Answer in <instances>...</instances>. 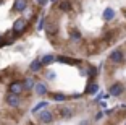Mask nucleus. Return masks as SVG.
Masks as SVG:
<instances>
[{
	"mask_svg": "<svg viewBox=\"0 0 126 125\" xmlns=\"http://www.w3.org/2000/svg\"><path fill=\"white\" fill-rule=\"evenodd\" d=\"M37 120L41 122V124H44V125H50V124H53V120H55V114H53L52 109L45 107L44 110H41V112L37 114Z\"/></svg>",
	"mask_w": 126,
	"mask_h": 125,
	"instance_id": "nucleus-1",
	"label": "nucleus"
},
{
	"mask_svg": "<svg viewBox=\"0 0 126 125\" xmlns=\"http://www.w3.org/2000/svg\"><path fill=\"white\" fill-rule=\"evenodd\" d=\"M125 60H126V55L121 49H115V50H111L110 55H108V62H110L111 65H115V67L125 63Z\"/></svg>",
	"mask_w": 126,
	"mask_h": 125,
	"instance_id": "nucleus-2",
	"label": "nucleus"
},
{
	"mask_svg": "<svg viewBox=\"0 0 126 125\" xmlns=\"http://www.w3.org/2000/svg\"><path fill=\"white\" fill-rule=\"evenodd\" d=\"M11 29H13V33H15L16 36H21V34L28 29V20L23 18V16H21V18H16L15 23H13V28H11Z\"/></svg>",
	"mask_w": 126,
	"mask_h": 125,
	"instance_id": "nucleus-3",
	"label": "nucleus"
},
{
	"mask_svg": "<svg viewBox=\"0 0 126 125\" xmlns=\"http://www.w3.org/2000/svg\"><path fill=\"white\" fill-rule=\"evenodd\" d=\"M8 93L11 94H16V96H21L24 93V86H23V80H15L11 81L8 85Z\"/></svg>",
	"mask_w": 126,
	"mask_h": 125,
	"instance_id": "nucleus-4",
	"label": "nucleus"
},
{
	"mask_svg": "<svg viewBox=\"0 0 126 125\" xmlns=\"http://www.w3.org/2000/svg\"><path fill=\"white\" fill-rule=\"evenodd\" d=\"M125 91H126L125 85H123V83H118V81L113 83V85H110V88H108V94L113 96V98H120V96H123Z\"/></svg>",
	"mask_w": 126,
	"mask_h": 125,
	"instance_id": "nucleus-5",
	"label": "nucleus"
},
{
	"mask_svg": "<svg viewBox=\"0 0 126 125\" xmlns=\"http://www.w3.org/2000/svg\"><path fill=\"white\" fill-rule=\"evenodd\" d=\"M5 102H7V106H10L11 109H18V107L21 106V98L16 96V94L8 93V94L5 96Z\"/></svg>",
	"mask_w": 126,
	"mask_h": 125,
	"instance_id": "nucleus-6",
	"label": "nucleus"
},
{
	"mask_svg": "<svg viewBox=\"0 0 126 125\" xmlns=\"http://www.w3.org/2000/svg\"><path fill=\"white\" fill-rule=\"evenodd\" d=\"M57 115H58L60 119H63V120H68V119H71L74 115V110L68 106H62V107L57 109Z\"/></svg>",
	"mask_w": 126,
	"mask_h": 125,
	"instance_id": "nucleus-7",
	"label": "nucleus"
},
{
	"mask_svg": "<svg viewBox=\"0 0 126 125\" xmlns=\"http://www.w3.org/2000/svg\"><path fill=\"white\" fill-rule=\"evenodd\" d=\"M11 10L15 11V13H24L28 10V0H15Z\"/></svg>",
	"mask_w": 126,
	"mask_h": 125,
	"instance_id": "nucleus-8",
	"label": "nucleus"
},
{
	"mask_svg": "<svg viewBox=\"0 0 126 125\" xmlns=\"http://www.w3.org/2000/svg\"><path fill=\"white\" fill-rule=\"evenodd\" d=\"M34 89H36L37 96H45V94H48V88H47V85H45L44 81H39V83L36 81V86H34Z\"/></svg>",
	"mask_w": 126,
	"mask_h": 125,
	"instance_id": "nucleus-9",
	"label": "nucleus"
},
{
	"mask_svg": "<svg viewBox=\"0 0 126 125\" xmlns=\"http://www.w3.org/2000/svg\"><path fill=\"white\" fill-rule=\"evenodd\" d=\"M42 68H44V65H42L41 59H34L32 62H31V65H29V72L31 73H39Z\"/></svg>",
	"mask_w": 126,
	"mask_h": 125,
	"instance_id": "nucleus-10",
	"label": "nucleus"
},
{
	"mask_svg": "<svg viewBox=\"0 0 126 125\" xmlns=\"http://www.w3.org/2000/svg\"><path fill=\"white\" fill-rule=\"evenodd\" d=\"M23 86H24V91H32L34 86H36L34 76H26L24 80H23Z\"/></svg>",
	"mask_w": 126,
	"mask_h": 125,
	"instance_id": "nucleus-11",
	"label": "nucleus"
},
{
	"mask_svg": "<svg viewBox=\"0 0 126 125\" xmlns=\"http://www.w3.org/2000/svg\"><path fill=\"white\" fill-rule=\"evenodd\" d=\"M41 62L44 67H48V65H52L53 62H57V55L55 54H45L44 57H41Z\"/></svg>",
	"mask_w": 126,
	"mask_h": 125,
	"instance_id": "nucleus-12",
	"label": "nucleus"
},
{
	"mask_svg": "<svg viewBox=\"0 0 126 125\" xmlns=\"http://www.w3.org/2000/svg\"><path fill=\"white\" fill-rule=\"evenodd\" d=\"M115 10H113V8L111 7H107L104 10V13H102V18L105 20V21H111V20H115Z\"/></svg>",
	"mask_w": 126,
	"mask_h": 125,
	"instance_id": "nucleus-13",
	"label": "nucleus"
},
{
	"mask_svg": "<svg viewBox=\"0 0 126 125\" xmlns=\"http://www.w3.org/2000/svg\"><path fill=\"white\" fill-rule=\"evenodd\" d=\"M50 99L55 101V102H62V101H66L68 96L63 94V93H50Z\"/></svg>",
	"mask_w": 126,
	"mask_h": 125,
	"instance_id": "nucleus-14",
	"label": "nucleus"
},
{
	"mask_svg": "<svg viewBox=\"0 0 126 125\" xmlns=\"http://www.w3.org/2000/svg\"><path fill=\"white\" fill-rule=\"evenodd\" d=\"M58 8L62 11H65V13H68V11H71V2L70 0H62L58 3Z\"/></svg>",
	"mask_w": 126,
	"mask_h": 125,
	"instance_id": "nucleus-15",
	"label": "nucleus"
},
{
	"mask_svg": "<svg viewBox=\"0 0 126 125\" xmlns=\"http://www.w3.org/2000/svg\"><path fill=\"white\" fill-rule=\"evenodd\" d=\"M81 33H79V29H71L70 31V39L71 41H81Z\"/></svg>",
	"mask_w": 126,
	"mask_h": 125,
	"instance_id": "nucleus-16",
	"label": "nucleus"
},
{
	"mask_svg": "<svg viewBox=\"0 0 126 125\" xmlns=\"http://www.w3.org/2000/svg\"><path fill=\"white\" fill-rule=\"evenodd\" d=\"M97 89H99V85H97L95 81H92V83H91V86H87V89H86V94H94Z\"/></svg>",
	"mask_w": 126,
	"mask_h": 125,
	"instance_id": "nucleus-17",
	"label": "nucleus"
},
{
	"mask_svg": "<svg viewBox=\"0 0 126 125\" xmlns=\"http://www.w3.org/2000/svg\"><path fill=\"white\" fill-rule=\"evenodd\" d=\"M47 106H48L47 102H39L37 106H34V107H32V114H37V110H39V109H45Z\"/></svg>",
	"mask_w": 126,
	"mask_h": 125,
	"instance_id": "nucleus-18",
	"label": "nucleus"
},
{
	"mask_svg": "<svg viewBox=\"0 0 126 125\" xmlns=\"http://www.w3.org/2000/svg\"><path fill=\"white\" fill-rule=\"evenodd\" d=\"M45 76H47L48 80H55V73H45Z\"/></svg>",
	"mask_w": 126,
	"mask_h": 125,
	"instance_id": "nucleus-19",
	"label": "nucleus"
},
{
	"mask_svg": "<svg viewBox=\"0 0 126 125\" xmlns=\"http://www.w3.org/2000/svg\"><path fill=\"white\" fill-rule=\"evenodd\" d=\"M45 2H47V0H36V3H37V5H44Z\"/></svg>",
	"mask_w": 126,
	"mask_h": 125,
	"instance_id": "nucleus-20",
	"label": "nucleus"
},
{
	"mask_svg": "<svg viewBox=\"0 0 126 125\" xmlns=\"http://www.w3.org/2000/svg\"><path fill=\"white\" fill-rule=\"evenodd\" d=\"M102 117H104V112H99V114L95 115V119H97V120H99V119H102Z\"/></svg>",
	"mask_w": 126,
	"mask_h": 125,
	"instance_id": "nucleus-21",
	"label": "nucleus"
},
{
	"mask_svg": "<svg viewBox=\"0 0 126 125\" xmlns=\"http://www.w3.org/2000/svg\"><path fill=\"white\" fill-rule=\"evenodd\" d=\"M123 15H125V20H126V10H125V11H123Z\"/></svg>",
	"mask_w": 126,
	"mask_h": 125,
	"instance_id": "nucleus-22",
	"label": "nucleus"
},
{
	"mask_svg": "<svg viewBox=\"0 0 126 125\" xmlns=\"http://www.w3.org/2000/svg\"><path fill=\"white\" fill-rule=\"evenodd\" d=\"M50 2H55V0H50Z\"/></svg>",
	"mask_w": 126,
	"mask_h": 125,
	"instance_id": "nucleus-23",
	"label": "nucleus"
},
{
	"mask_svg": "<svg viewBox=\"0 0 126 125\" xmlns=\"http://www.w3.org/2000/svg\"><path fill=\"white\" fill-rule=\"evenodd\" d=\"M125 125H126V120H125Z\"/></svg>",
	"mask_w": 126,
	"mask_h": 125,
	"instance_id": "nucleus-24",
	"label": "nucleus"
}]
</instances>
